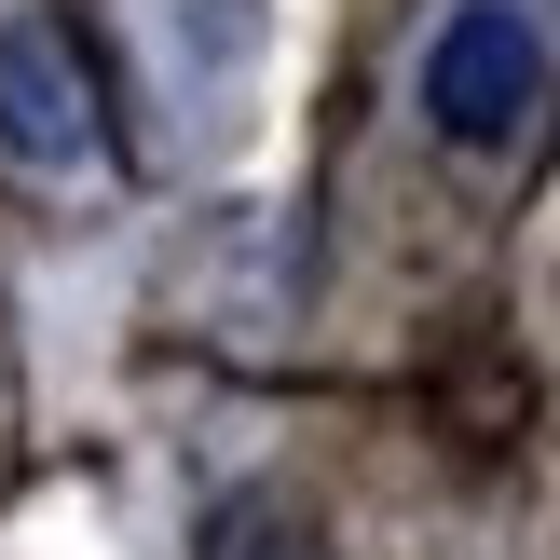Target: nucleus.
<instances>
[{
	"label": "nucleus",
	"instance_id": "1",
	"mask_svg": "<svg viewBox=\"0 0 560 560\" xmlns=\"http://www.w3.org/2000/svg\"><path fill=\"white\" fill-rule=\"evenodd\" d=\"M547 96V27L534 0H452L424 42V124L452 137V151H506L520 124H534Z\"/></svg>",
	"mask_w": 560,
	"mask_h": 560
},
{
	"label": "nucleus",
	"instance_id": "2",
	"mask_svg": "<svg viewBox=\"0 0 560 560\" xmlns=\"http://www.w3.org/2000/svg\"><path fill=\"white\" fill-rule=\"evenodd\" d=\"M0 151H27V164H82V151H96L82 55L55 42L42 14H27V27H0Z\"/></svg>",
	"mask_w": 560,
	"mask_h": 560
}]
</instances>
